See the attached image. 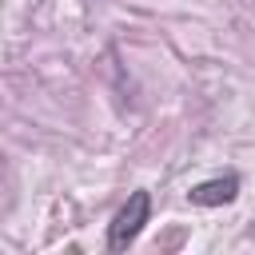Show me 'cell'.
Segmentation results:
<instances>
[{
  "label": "cell",
  "mask_w": 255,
  "mask_h": 255,
  "mask_svg": "<svg viewBox=\"0 0 255 255\" xmlns=\"http://www.w3.org/2000/svg\"><path fill=\"white\" fill-rule=\"evenodd\" d=\"M147 215H151V195H147V191H131L128 203L116 211V219H112V227H108V247H112V251H128V247L135 243V235L143 231Z\"/></svg>",
  "instance_id": "cell-1"
},
{
  "label": "cell",
  "mask_w": 255,
  "mask_h": 255,
  "mask_svg": "<svg viewBox=\"0 0 255 255\" xmlns=\"http://www.w3.org/2000/svg\"><path fill=\"white\" fill-rule=\"evenodd\" d=\"M235 195H239V175H215V179L195 183L187 191V199L199 203V207H219V203H231Z\"/></svg>",
  "instance_id": "cell-2"
}]
</instances>
